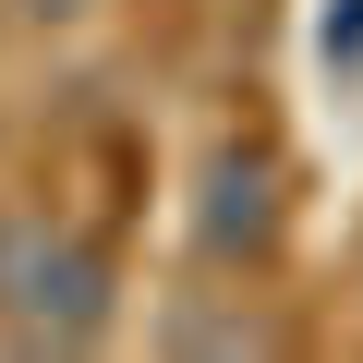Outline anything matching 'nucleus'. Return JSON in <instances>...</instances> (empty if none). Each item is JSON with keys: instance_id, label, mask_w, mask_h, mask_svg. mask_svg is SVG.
<instances>
[{"instance_id": "nucleus-1", "label": "nucleus", "mask_w": 363, "mask_h": 363, "mask_svg": "<svg viewBox=\"0 0 363 363\" xmlns=\"http://www.w3.org/2000/svg\"><path fill=\"white\" fill-rule=\"evenodd\" d=\"M0 327L25 351H97L121 327V267L61 218H0Z\"/></svg>"}, {"instance_id": "nucleus-2", "label": "nucleus", "mask_w": 363, "mask_h": 363, "mask_svg": "<svg viewBox=\"0 0 363 363\" xmlns=\"http://www.w3.org/2000/svg\"><path fill=\"white\" fill-rule=\"evenodd\" d=\"M291 230V194H279V145L255 133H218L206 169H194V255L206 267H267Z\"/></svg>"}, {"instance_id": "nucleus-3", "label": "nucleus", "mask_w": 363, "mask_h": 363, "mask_svg": "<svg viewBox=\"0 0 363 363\" xmlns=\"http://www.w3.org/2000/svg\"><path fill=\"white\" fill-rule=\"evenodd\" d=\"M315 61H327V85H339V97H363V0H327Z\"/></svg>"}, {"instance_id": "nucleus-4", "label": "nucleus", "mask_w": 363, "mask_h": 363, "mask_svg": "<svg viewBox=\"0 0 363 363\" xmlns=\"http://www.w3.org/2000/svg\"><path fill=\"white\" fill-rule=\"evenodd\" d=\"M13 13H25V25H85L97 0H13Z\"/></svg>"}]
</instances>
